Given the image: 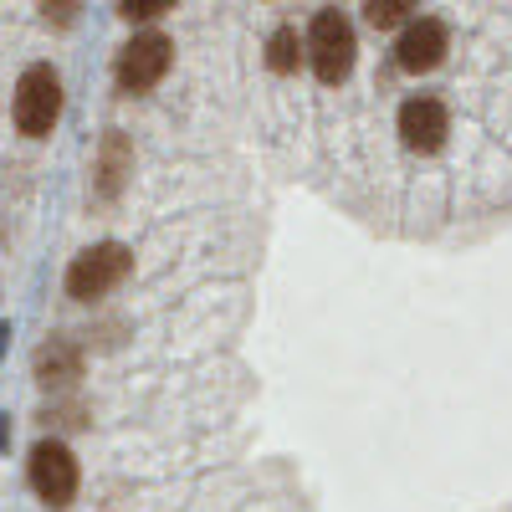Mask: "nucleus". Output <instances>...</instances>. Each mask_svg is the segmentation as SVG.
<instances>
[{
	"label": "nucleus",
	"instance_id": "11",
	"mask_svg": "<svg viewBox=\"0 0 512 512\" xmlns=\"http://www.w3.org/2000/svg\"><path fill=\"white\" fill-rule=\"evenodd\" d=\"M41 6H47V16H52V21H67V16L77 11V0H41Z\"/></svg>",
	"mask_w": 512,
	"mask_h": 512
},
{
	"label": "nucleus",
	"instance_id": "8",
	"mask_svg": "<svg viewBox=\"0 0 512 512\" xmlns=\"http://www.w3.org/2000/svg\"><path fill=\"white\" fill-rule=\"evenodd\" d=\"M297 57H303V41H297L292 26H282V31L267 41V67H272V72H292Z\"/></svg>",
	"mask_w": 512,
	"mask_h": 512
},
{
	"label": "nucleus",
	"instance_id": "1",
	"mask_svg": "<svg viewBox=\"0 0 512 512\" xmlns=\"http://www.w3.org/2000/svg\"><path fill=\"white\" fill-rule=\"evenodd\" d=\"M11 113H16V128L26 139H47L62 118V77L52 67H26L16 82Z\"/></svg>",
	"mask_w": 512,
	"mask_h": 512
},
{
	"label": "nucleus",
	"instance_id": "10",
	"mask_svg": "<svg viewBox=\"0 0 512 512\" xmlns=\"http://www.w3.org/2000/svg\"><path fill=\"white\" fill-rule=\"evenodd\" d=\"M175 0H123V16L128 21H154V16H164Z\"/></svg>",
	"mask_w": 512,
	"mask_h": 512
},
{
	"label": "nucleus",
	"instance_id": "9",
	"mask_svg": "<svg viewBox=\"0 0 512 512\" xmlns=\"http://www.w3.org/2000/svg\"><path fill=\"white\" fill-rule=\"evenodd\" d=\"M364 11H369L374 26H400L415 11V0H364Z\"/></svg>",
	"mask_w": 512,
	"mask_h": 512
},
{
	"label": "nucleus",
	"instance_id": "7",
	"mask_svg": "<svg viewBox=\"0 0 512 512\" xmlns=\"http://www.w3.org/2000/svg\"><path fill=\"white\" fill-rule=\"evenodd\" d=\"M400 67L405 72H431V67H441V57H446V26L441 21H431V16H420L415 26H405V36H400Z\"/></svg>",
	"mask_w": 512,
	"mask_h": 512
},
{
	"label": "nucleus",
	"instance_id": "3",
	"mask_svg": "<svg viewBox=\"0 0 512 512\" xmlns=\"http://www.w3.org/2000/svg\"><path fill=\"white\" fill-rule=\"evenodd\" d=\"M354 52H359V41H354V26L338 16V11H323L308 31V57H313V72L318 82H344L354 72Z\"/></svg>",
	"mask_w": 512,
	"mask_h": 512
},
{
	"label": "nucleus",
	"instance_id": "5",
	"mask_svg": "<svg viewBox=\"0 0 512 512\" xmlns=\"http://www.w3.org/2000/svg\"><path fill=\"white\" fill-rule=\"evenodd\" d=\"M26 477H31V492L52 507H67L77 497V461L62 441H41L26 461Z\"/></svg>",
	"mask_w": 512,
	"mask_h": 512
},
{
	"label": "nucleus",
	"instance_id": "4",
	"mask_svg": "<svg viewBox=\"0 0 512 512\" xmlns=\"http://www.w3.org/2000/svg\"><path fill=\"white\" fill-rule=\"evenodd\" d=\"M169 62H175L169 36H159V31L134 36V41H128V47L118 52V88H123V93H149L154 82H164Z\"/></svg>",
	"mask_w": 512,
	"mask_h": 512
},
{
	"label": "nucleus",
	"instance_id": "2",
	"mask_svg": "<svg viewBox=\"0 0 512 512\" xmlns=\"http://www.w3.org/2000/svg\"><path fill=\"white\" fill-rule=\"evenodd\" d=\"M128 272H134V256H128V246L118 241H98L77 256V262L67 267V292L77 297V303H93V297L113 292Z\"/></svg>",
	"mask_w": 512,
	"mask_h": 512
},
{
	"label": "nucleus",
	"instance_id": "6",
	"mask_svg": "<svg viewBox=\"0 0 512 512\" xmlns=\"http://www.w3.org/2000/svg\"><path fill=\"white\" fill-rule=\"evenodd\" d=\"M446 134H451V118H446V103L441 98H410L400 108V139H405V149L436 154L446 144Z\"/></svg>",
	"mask_w": 512,
	"mask_h": 512
}]
</instances>
